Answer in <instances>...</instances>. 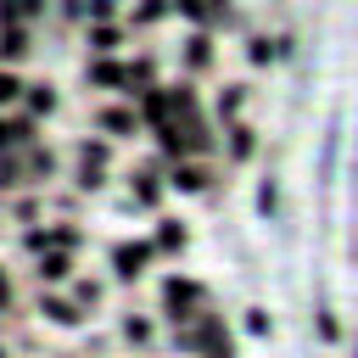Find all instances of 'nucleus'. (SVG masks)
Wrapping results in <instances>:
<instances>
[{
  "instance_id": "f257e3e1",
  "label": "nucleus",
  "mask_w": 358,
  "mask_h": 358,
  "mask_svg": "<svg viewBox=\"0 0 358 358\" xmlns=\"http://www.w3.org/2000/svg\"><path fill=\"white\" fill-rule=\"evenodd\" d=\"M112 263H117V280H140L145 263H151V246H145V241H123Z\"/></svg>"
},
{
  "instance_id": "f03ea898",
  "label": "nucleus",
  "mask_w": 358,
  "mask_h": 358,
  "mask_svg": "<svg viewBox=\"0 0 358 358\" xmlns=\"http://www.w3.org/2000/svg\"><path fill=\"white\" fill-rule=\"evenodd\" d=\"M39 313H45L50 324H67V330L84 319V308H78L73 296H56V291H45V296H39Z\"/></svg>"
},
{
  "instance_id": "7ed1b4c3",
  "label": "nucleus",
  "mask_w": 358,
  "mask_h": 358,
  "mask_svg": "<svg viewBox=\"0 0 358 358\" xmlns=\"http://www.w3.org/2000/svg\"><path fill=\"white\" fill-rule=\"evenodd\" d=\"M39 280H45V285L73 280V252H45V257H39Z\"/></svg>"
},
{
  "instance_id": "20e7f679",
  "label": "nucleus",
  "mask_w": 358,
  "mask_h": 358,
  "mask_svg": "<svg viewBox=\"0 0 358 358\" xmlns=\"http://www.w3.org/2000/svg\"><path fill=\"white\" fill-rule=\"evenodd\" d=\"M123 336H129L134 347H151V341H157V330H151L145 313H129V319H123Z\"/></svg>"
},
{
  "instance_id": "39448f33",
  "label": "nucleus",
  "mask_w": 358,
  "mask_h": 358,
  "mask_svg": "<svg viewBox=\"0 0 358 358\" xmlns=\"http://www.w3.org/2000/svg\"><path fill=\"white\" fill-rule=\"evenodd\" d=\"M101 129H112V134H134V112H123V106H106V112H101Z\"/></svg>"
},
{
  "instance_id": "423d86ee",
  "label": "nucleus",
  "mask_w": 358,
  "mask_h": 358,
  "mask_svg": "<svg viewBox=\"0 0 358 358\" xmlns=\"http://www.w3.org/2000/svg\"><path fill=\"white\" fill-rule=\"evenodd\" d=\"M157 246H162V252H179V246H185V229H179V218H162V229H157Z\"/></svg>"
},
{
  "instance_id": "0eeeda50",
  "label": "nucleus",
  "mask_w": 358,
  "mask_h": 358,
  "mask_svg": "<svg viewBox=\"0 0 358 358\" xmlns=\"http://www.w3.org/2000/svg\"><path fill=\"white\" fill-rule=\"evenodd\" d=\"M201 179H207V173H201L196 162H179V168H173V185H179V190H201Z\"/></svg>"
},
{
  "instance_id": "6e6552de",
  "label": "nucleus",
  "mask_w": 358,
  "mask_h": 358,
  "mask_svg": "<svg viewBox=\"0 0 358 358\" xmlns=\"http://www.w3.org/2000/svg\"><path fill=\"white\" fill-rule=\"evenodd\" d=\"M0 56H28V34H17V28H11V34L0 39Z\"/></svg>"
},
{
  "instance_id": "1a4fd4ad",
  "label": "nucleus",
  "mask_w": 358,
  "mask_h": 358,
  "mask_svg": "<svg viewBox=\"0 0 358 358\" xmlns=\"http://www.w3.org/2000/svg\"><path fill=\"white\" fill-rule=\"evenodd\" d=\"M90 45H95V50H117V28H95Z\"/></svg>"
},
{
  "instance_id": "9d476101",
  "label": "nucleus",
  "mask_w": 358,
  "mask_h": 358,
  "mask_svg": "<svg viewBox=\"0 0 358 358\" xmlns=\"http://www.w3.org/2000/svg\"><path fill=\"white\" fill-rule=\"evenodd\" d=\"M56 106V95H50V84H34V112H50Z\"/></svg>"
},
{
  "instance_id": "9b49d317",
  "label": "nucleus",
  "mask_w": 358,
  "mask_h": 358,
  "mask_svg": "<svg viewBox=\"0 0 358 358\" xmlns=\"http://www.w3.org/2000/svg\"><path fill=\"white\" fill-rule=\"evenodd\" d=\"M17 90H22V84H17V78H11V73H0V106H6V101H11V95H17Z\"/></svg>"
},
{
  "instance_id": "f8f14e48",
  "label": "nucleus",
  "mask_w": 358,
  "mask_h": 358,
  "mask_svg": "<svg viewBox=\"0 0 358 358\" xmlns=\"http://www.w3.org/2000/svg\"><path fill=\"white\" fill-rule=\"evenodd\" d=\"M0 302H6V280H0Z\"/></svg>"
},
{
  "instance_id": "ddd939ff",
  "label": "nucleus",
  "mask_w": 358,
  "mask_h": 358,
  "mask_svg": "<svg viewBox=\"0 0 358 358\" xmlns=\"http://www.w3.org/2000/svg\"><path fill=\"white\" fill-rule=\"evenodd\" d=\"M0 358H6V347H0Z\"/></svg>"
}]
</instances>
